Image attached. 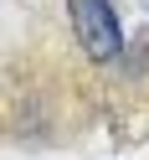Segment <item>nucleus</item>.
Wrapping results in <instances>:
<instances>
[{
    "mask_svg": "<svg viewBox=\"0 0 149 160\" xmlns=\"http://www.w3.org/2000/svg\"><path fill=\"white\" fill-rule=\"evenodd\" d=\"M67 16H72V36L93 62H113L123 52V31H118V16L108 0H67Z\"/></svg>",
    "mask_w": 149,
    "mask_h": 160,
    "instance_id": "nucleus-1",
    "label": "nucleus"
}]
</instances>
